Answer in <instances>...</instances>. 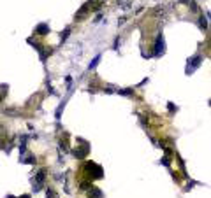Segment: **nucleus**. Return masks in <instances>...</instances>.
<instances>
[{"label":"nucleus","mask_w":211,"mask_h":198,"mask_svg":"<svg viewBox=\"0 0 211 198\" xmlns=\"http://www.w3.org/2000/svg\"><path fill=\"white\" fill-rule=\"evenodd\" d=\"M39 32H41V33H46V32H48L46 25H41V26H39Z\"/></svg>","instance_id":"nucleus-1"},{"label":"nucleus","mask_w":211,"mask_h":198,"mask_svg":"<svg viewBox=\"0 0 211 198\" xmlns=\"http://www.w3.org/2000/svg\"><path fill=\"white\" fill-rule=\"evenodd\" d=\"M53 195H55V193H53V191H48V198H55V196H53Z\"/></svg>","instance_id":"nucleus-2"},{"label":"nucleus","mask_w":211,"mask_h":198,"mask_svg":"<svg viewBox=\"0 0 211 198\" xmlns=\"http://www.w3.org/2000/svg\"><path fill=\"white\" fill-rule=\"evenodd\" d=\"M23 198H30V196H26V195H25V196H23Z\"/></svg>","instance_id":"nucleus-3"}]
</instances>
